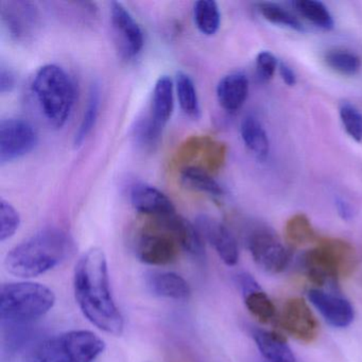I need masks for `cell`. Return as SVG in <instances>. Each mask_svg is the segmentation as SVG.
I'll return each mask as SVG.
<instances>
[{"instance_id": "obj_1", "label": "cell", "mask_w": 362, "mask_h": 362, "mask_svg": "<svg viewBox=\"0 0 362 362\" xmlns=\"http://www.w3.org/2000/svg\"><path fill=\"white\" fill-rule=\"evenodd\" d=\"M74 292L80 310L98 329L122 336L124 320L114 300L107 256L92 247L80 257L74 273Z\"/></svg>"}, {"instance_id": "obj_2", "label": "cell", "mask_w": 362, "mask_h": 362, "mask_svg": "<svg viewBox=\"0 0 362 362\" xmlns=\"http://www.w3.org/2000/svg\"><path fill=\"white\" fill-rule=\"evenodd\" d=\"M75 251L73 238L60 228H45L23 241L8 253V272L16 276L35 277L60 266Z\"/></svg>"}, {"instance_id": "obj_3", "label": "cell", "mask_w": 362, "mask_h": 362, "mask_svg": "<svg viewBox=\"0 0 362 362\" xmlns=\"http://www.w3.org/2000/svg\"><path fill=\"white\" fill-rule=\"evenodd\" d=\"M33 93L48 124L56 129L64 127L76 101V86L71 75L59 65H44L33 77Z\"/></svg>"}, {"instance_id": "obj_4", "label": "cell", "mask_w": 362, "mask_h": 362, "mask_svg": "<svg viewBox=\"0 0 362 362\" xmlns=\"http://www.w3.org/2000/svg\"><path fill=\"white\" fill-rule=\"evenodd\" d=\"M56 294L47 286L31 281L7 283L0 290V317L6 325H28L49 313Z\"/></svg>"}, {"instance_id": "obj_5", "label": "cell", "mask_w": 362, "mask_h": 362, "mask_svg": "<svg viewBox=\"0 0 362 362\" xmlns=\"http://www.w3.org/2000/svg\"><path fill=\"white\" fill-rule=\"evenodd\" d=\"M105 342L90 330H69L33 345L24 362H95Z\"/></svg>"}, {"instance_id": "obj_6", "label": "cell", "mask_w": 362, "mask_h": 362, "mask_svg": "<svg viewBox=\"0 0 362 362\" xmlns=\"http://www.w3.org/2000/svg\"><path fill=\"white\" fill-rule=\"evenodd\" d=\"M305 274L315 286L337 283L349 276L357 267V254L349 243L340 239H323L315 249L303 255Z\"/></svg>"}, {"instance_id": "obj_7", "label": "cell", "mask_w": 362, "mask_h": 362, "mask_svg": "<svg viewBox=\"0 0 362 362\" xmlns=\"http://www.w3.org/2000/svg\"><path fill=\"white\" fill-rule=\"evenodd\" d=\"M152 230H145L137 235L134 241L136 257L150 266L173 264L182 247L175 235L167 226L156 221Z\"/></svg>"}, {"instance_id": "obj_8", "label": "cell", "mask_w": 362, "mask_h": 362, "mask_svg": "<svg viewBox=\"0 0 362 362\" xmlns=\"http://www.w3.org/2000/svg\"><path fill=\"white\" fill-rule=\"evenodd\" d=\"M39 135L35 127L23 118L0 122V164L20 160L37 148Z\"/></svg>"}, {"instance_id": "obj_9", "label": "cell", "mask_w": 362, "mask_h": 362, "mask_svg": "<svg viewBox=\"0 0 362 362\" xmlns=\"http://www.w3.org/2000/svg\"><path fill=\"white\" fill-rule=\"evenodd\" d=\"M247 247L254 262L266 272H283L292 257L291 247H286L268 228H256L249 235Z\"/></svg>"}, {"instance_id": "obj_10", "label": "cell", "mask_w": 362, "mask_h": 362, "mask_svg": "<svg viewBox=\"0 0 362 362\" xmlns=\"http://www.w3.org/2000/svg\"><path fill=\"white\" fill-rule=\"evenodd\" d=\"M0 8L1 21L12 39L25 43L37 35L41 16L35 4L25 0H11L3 1Z\"/></svg>"}, {"instance_id": "obj_11", "label": "cell", "mask_w": 362, "mask_h": 362, "mask_svg": "<svg viewBox=\"0 0 362 362\" xmlns=\"http://www.w3.org/2000/svg\"><path fill=\"white\" fill-rule=\"evenodd\" d=\"M110 13L116 43L122 56L126 58L139 56L145 44L144 33L139 23L119 1H112Z\"/></svg>"}, {"instance_id": "obj_12", "label": "cell", "mask_w": 362, "mask_h": 362, "mask_svg": "<svg viewBox=\"0 0 362 362\" xmlns=\"http://www.w3.org/2000/svg\"><path fill=\"white\" fill-rule=\"evenodd\" d=\"M279 320L284 329L302 342H313L319 334V322L304 298L286 300Z\"/></svg>"}, {"instance_id": "obj_13", "label": "cell", "mask_w": 362, "mask_h": 362, "mask_svg": "<svg viewBox=\"0 0 362 362\" xmlns=\"http://www.w3.org/2000/svg\"><path fill=\"white\" fill-rule=\"evenodd\" d=\"M203 240L217 252L222 262L232 267L238 262L239 249L236 239L221 222L207 215L199 216L194 222Z\"/></svg>"}, {"instance_id": "obj_14", "label": "cell", "mask_w": 362, "mask_h": 362, "mask_svg": "<svg viewBox=\"0 0 362 362\" xmlns=\"http://www.w3.org/2000/svg\"><path fill=\"white\" fill-rule=\"evenodd\" d=\"M129 198L135 211L154 219H163L177 213L175 205L164 192L143 182L131 186Z\"/></svg>"}, {"instance_id": "obj_15", "label": "cell", "mask_w": 362, "mask_h": 362, "mask_svg": "<svg viewBox=\"0 0 362 362\" xmlns=\"http://www.w3.org/2000/svg\"><path fill=\"white\" fill-rule=\"evenodd\" d=\"M308 298L329 325L344 328L354 321V307L343 296L321 289H310Z\"/></svg>"}, {"instance_id": "obj_16", "label": "cell", "mask_w": 362, "mask_h": 362, "mask_svg": "<svg viewBox=\"0 0 362 362\" xmlns=\"http://www.w3.org/2000/svg\"><path fill=\"white\" fill-rule=\"evenodd\" d=\"M145 284L150 293L167 300H185L192 294L189 284L171 271H149L145 274Z\"/></svg>"}, {"instance_id": "obj_17", "label": "cell", "mask_w": 362, "mask_h": 362, "mask_svg": "<svg viewBox=\"0 0 362 362\" xmlns=\"http://www.w3.org/2000/svg\"><path fill=\"white\" fill-rule=\"evenodd\" d=\"M217 99L222 109L228 113L238 111L249 95V80L245 74L232 73L218 82Z\"/></svg>"}, {"instance_id": "obj_18", "label": "cell", "mask_w": 362, "mask_h": 362, "mask_svg": "<svg viewBox=\"0 0 362 362\" xmlns=\"http://www.w3.org/2000/svg\"><path fill=\"white\" fill-rule=\"evenodd\" d=\"M175 83L169 76L163 75L154 84L150 115L163 128L166 127L175 110Z\"/></svg>"}, {"instance_id": "obj_19", "label": "cell", "mask_w": 362, "mask_h": 362, "mask_svg": "<svg viewBox=\"0 0 362 362\" xmlns=\"http://www.w3.org/2000/svg\"><path fill=\"white\" fill-rule=\"evenodd\" d=\"M253 339L266 362H298L285 338L275 332L254 329Z\"/></svg>"}, {"instance_id": "obj_20", "label": "cell", "mask_w": 362, "mask_h": 362, "mask_svg": "<svg viewBox=\"0 0 362 362\" xmlns=\"http://www.w3.org/2000/svg\"><path fill=\"white\" fill-rule=\"evenodd\" d=\"M243 144L258 160H266L270 152V141L260 120L253 115L243 118L240 124Z\"/></svg>"}, {"instance_id": "obj_21", "label": "cell", "mask_w": 362, "mask_h": 362, "mask_svg": "<svg viewBox=\"0 0 362 362\" xmlns=\"http://www.w3.org/2000/svg\"><path fill=\"white\" fill-rule=\"evenodd\" d=\"M175 88L183 113L192 119L198 120L201 117V105L194 80L184 71H177Z\"/></svg>"}, {"instance_id": "obj_22", "label": "cell", "mask_w": 362, "mask_h": 362, "mask_svg": "<svg viewBox=\"0 0 362 362\" xmlns=\"http://www.w3.org/2000/svg\"><path fill=\"white\" fill-rule=\"evenodd\" d=\"M181 182L187 189L213 197H221L223 188L204 169L188 166L181 171Z\"/></svg>"}, {"instance_id": "obj_23", "label": "cell", "mask_w": 362, "mask_h": 362, "mask_svg": "<svg viewBox=\"0 0 362 362\" xmlns=\"http://www.w3.org/2000/svg\"><path fill=\"white\" fill-rule=\"evenodd\" d=\"M100 100L101 93L98 84H92L90 95H88V105H86L81 122H80L77 132H76L75 137H74V147H75V149H79L88 139V135L94 130L99 115Z\"/></svg>"}, {"instance_id": "obj_24", "label": "cell", "mask_w": 362, "mask_h": 362, "mask_svg": "<svg viewBox=\"0 0 362 362\" xmlns=\"http://www.w3.org/2000/svg\"><path fill=\"white\" fill-rule=\"evenodd\" d=\"M194 20L202 35H215L221 24L219 6L214 0H199L194 5Z\"/></svg>"}, {"instance_id": "obj_25", "label": "cell", "mask_w": 362, "mask_h": 362, "mask_svg": "<svg viewBox=\"0 0 362 362\" xmlns=\"http://www.w3.org/2000/svg\"><path fill=\"white\" fill-rule=\"evenodd\" d=\"M163 130L164 128L148 114L135 122L132 129L133 139L141 149L151 151L158 146Z\"/></svg>"}, {"instance_id": "obj_26", "label": "cell", "mask_w": 362, "mask_h": 362, "mask_svg": "<svg viewBox=\"0 0 362 362\" xmlns=\"http://www.w3.org/2000/svg\"><path fill=\"white\" fill-rule=\"evenodd\" d=\"M294 8L300 16L311 24L324 30L334 28V22L326 6L317 0H298L294 1Z\"/></svg>"}, {"instance_id": "obj_27", "label": "cell", "mask_w": 362, "mask_h": 362, "mask_svg": "<svg viewBox=\"0 0 362 362\" xmlns=\"http://www.w3.org/2000/svg\"><path fill=\"white\" fill-rule=\"evenodd\" d=\"M247 310L262 323H269L275 317L276 309L268 296L262 288L243 294Z\"/></svg>"}, {"instance_id": "obj_28", "label": "cell", "mask_w": 362, "mask_h": 362, "mask_svg": "<svg viewBox=\"0 0 362 362\" xmlns=\"http://www.w3.org/2000/svg\"><path fill=\"white\" fill-rule=\"evenodd\" d=\"M324 60L332 71L344 76L356 75L361 67L359 57L349 50H329Z\"/></svg>"}, {"instance_id": "obj_29", "label": "cell", "mask_w": 362, "mask_h": 362, "mask_svg": "<svg viewBox=\"0 0 362 362\" xmlns=\"http://www.w3.org/2000/svg\"><path fill=\"white\" fill-rule=\"evenodd\" d=\"M257 7L258 11L268 22L277 25V26L291 29V30H304L300 21L281 6L274 3H260L258 4Z\"/></svg>"}, {"instance_id": "obj_30", "label": "cell", "mask_w": 362, "mask_h": 362, "mask_svg": "<svg viewBox=\"0 0 362 362\" xmlns=\"http://www.w3.org/2000/svg\"><path fill=\"white\" fill-rule=\"evenodd\" d=\"M286 235L290 247H298L317 240V235L310 222L304 216H296L288 222Z\"/></svg>"}, {"instance_id": "obj_31", "label": "cell", "mask_w": 362, "mask_h": 362, "mask_svg": "<svg viewBox=\"0 0 362 362\" xmlns=\"http://www.w3.org/2000/svg\"><path fill=\"white\" fill-rule=\"evenodd\" d=\"M21 226L18 211L5 199L0 200V241L5 243L18 232Z\"/></svg>"}, {"instance_id": "obj_32", "label": "cell", "mask_w": 362, "mask_h": 362, "mask_svg": "<svg viewBox=\"0 0 362 362\" xmlns=\"http://www.w3.org/2000/svg\"><path fill=\"white\" fill-rule=\"evenodd\" d=\"M341 122L351 139L357 143L362 141V113L351 103H342L339 110Z\"/></svg>"}, {"instance_id": "obj_33", "label": "cell", "mask_w": 362, "mask_h": 362, "mask_svg": "<svg viewBox=\"0 0 362 362\" xmlns=\"http://www.w3.org/2000/svg\"><path fill=\"white\" fill-rule=\"evenodd\" d=\"M279 63L276 58L270 52H262L256 58V74L262 81L272 79Z\"/></svg>"}, {"instance_id": "obj_34", "label": "cell", "mask_w": 362, "mask_h": 362, "mask_svg": "<svg viewBox=\"0 0 362 362\" xmlns=\"http://www.w3.org/2000/svg\"><path fill=\"white\" fill-rule=\"evenodd\" d=\"M16 86V76L9 67L0 66V93L7 94L11 93Z\"/></svg>"}, {"instance_id": "obj_35", "label": "cell", "mask_w": 362, "mask_h": 362, "mask_svg": "<svg viewBox=\"0 0 362 362\" xmlns=\"http://www.w3.org/2000/svg\"><path fill=\"white\" fill-rule=\"evenodd\" d=\"M279 75H281V79L285 82L287 86H293L296 83V76L294 73L293 69L286 64V63L281 62L279 65Z\"/></svg>"}, {"instance_id": "obj_36", "label": "cell", "mask_w": 362, "mask_h": 362, "mask_svg": "<svg viewBox=\"0 0 362 362\" xmlns=\"http://www.w3.org/2000/svg\"><path fill=\"white\" fill-rule=\"evenodd\" d=\"M336 207L339 216L343 220L351 219V217H353V209H351V205L346 201L343 200V199H337Z\"/></svg>"}]
</instances>
